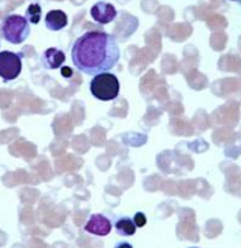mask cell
Returning <instances> with one entry per match:
<instances>
[{
  "label": "cell",
  "mask_w": 241,
  "mask_h": 248,
  "mask_svg": "<svg viewBox=\"0 0 241 248\" xmlns=\"http://www.w3.org/2000/svg\"><path fill=\"white\" fill-rule=\"evenodd\" d=\"M71 55L73 64L78 71L95 76L115 67L120 52L114 36L105 31H90L74 42Z\"/></svg>",
  "instance_id": "6da1fadb"
},
{
  "label": "cell",
  "mask_w": 241,
  "mask_h": 248,
  "mask_svg": "<svg viewBox=\"0 0 241 248\" xmlns=\"http://www.w3.org/2000/svg\"><path fill=\"white\" fill-rule=\"evenodd\" d=\"M30 35V26L26 18L17 14L6 16L0 24V36L13 45L23 44Z\"/></svg>",
  "instance_id": "7a4b0ae2"
},
{
  "label": "cell",
  "mask_w": 241,
  "mask_h": 248,
  "mask_svg": "<svg viewBox=\"0 0 241 248\" xmlns=\"http://www.w3.org/2000/svg\"><path fill=\"white\" fill-rule=\"evenodd\" d=\"M90 91L97 100L109 102L115 100L120 94V82L116 75L105 72L95 75L90 83Z\"/></svg>",
  "instance_id": "3957f363"
},
{
  "label": "cell",
  "mask_w": 241,
  "mask_h": 248,
  "mask_svg": "<svg viewBox=\"0 0 241 248\" xmlns=\"http://www.w3.org/2000/svg\"><path fill=\"white\" fill-rule=\"evenodd\" d=\"M23 69V55L10 50L0 52V78L5 83L12 82L20 75Z\"/></svg>",
  "instance_id": "277c9868"
},
{
  "label": "cell",
  "mask_w": 241,
  "mask_h": 248,
  "mask_svg": "<svg viewBox=\"0 0 241 248\" xmlns=\"http://www.w3.org/2000/svg\"><path fill=\"white\" fill-rule=\"evenodd\" d=\"M84 231L94 236H107L112 231V222L104 215L94 214L84 226Z\"/></svg>",
  "instance_id": "5b68a950"
},
{
  "label": "cell",
  "mask_w": 241,
  "mask_h": 248,
  "mask_svg": "<svg viewBox=\"0 0 241 248\" xmlns=\"http://www.w3.org/2000/svg\"><path fill=\"white\" fill-rule=\"evenodd\" d=\"M90 16L96 23L106 25L115 19L118 16V12L112 3L106 1H97L90 8Z\"/></svg>",
  "instance_id": "8992f818"
},
{
  "label": "cell",
  "mask_w": 241,
  "mask_h": 248,
  "mask_svg": "<svg viewBox=\"0 0 241 248\" xmlns=\"http://www.w3.org/2000/svg\"><path fill=\"white\" fill-rule=\"evenodd\" d=\"M66 61V55L63 50L56 47L47 48L42 55V64L46 69H57L63 66Z\"/></svg>",
  "instance_id": "52a82bcc"
},
{
  "label": "cell",
  "mask_w": 241,
  "mask_h": 248,
  "mask_svg": "<svg viewBox=\"0 0 241 248\" xmlns=\"http://www.w3.org/2000/svg\"><path fill=\"white\" fill-rule=\"evenodd\" d=\"M68 24V18L66 13L63 10L55 9L47 13L45 17V25L49 31H58L65 28Z\"/></svg>",
  "instance_id": "ba28073f"
},
{
  "label": "cell",
  "mask_w": 241,
  "mask_h": 248,
  "mask_svg": "<svg viewBox=\"0 0 241 248\" xmlns=\"http://www.w3.org/2000/svg\"><path fill=\"white\" fill-rule=\"evenodd\" d=\"M136 226H135L132 218L120 217L115 222V231L120 236L130 237L135 235L136 232Z\"/></svg>",
  "instance_id": "9c48e42d"
},
{
  "label": "cell",
  "mask_w": 241,
  "mask_h": 248,
  "mask_svg": "<svg viewBox=\"0 0 241 248\" xmlns=\"http://www.w3.org/2000/svg\"><path fill=\"white\" fill-rule=\"evenodd\" d=\"M25 18L28 20L29 24L37 25L40 21V18H42V7L39 3H30L26 9V13H25Z\"/></svg>",
  "instance_id": "30bf717a"
},
{
  "label": "cell",
  "mask_w": 241,
  "mask_h": 248,
  "mask_svg": "<svg viewBox=\"0 0 241 248\" xmlns=\"http://www.w3.org/2000/svg\"><path fill=\"white\" fill-rule=\"evenodd\" d=\"M133 221H134V224H135V226H136V227L142 228V227H144L145 225H147L148 219H147V216H145V215L142 213V211H137V213L134 215Z\"/></svg>",
  "instance_id": "8fae6325"
},
{
  "label": "cell",
  "mask_w": 241,
  "mask_h": 248,
  "mask_svg": "<svg viewBox=\"0 0 241 248\" xmlns=\"http://www.w3.org/2000/svg\"><path fill=\"white\" fill-rule=\"evenodd\" d=\"M60 74L64 76V78H71V76L73 75V71L71 68H69L68 66H64L63 68H61V71H60Z\"/></svg>",
  "instance_id": "7c38bea8"
},
{
  "label": "cell",
  "mask_w": 241,
  "mask_h": 248,
  "mask_svg": "<svg viewBox=\"0 0 241 248\" xmlns=\"http://www.w3.org/2000/svg\"><path fill=\"white\" fill-rule=\"evenodd\" d=\"M114 248H133V246L127 242H120L116 244Z\"/></svg>",
  "instance_id": "4fadbf2b"
},
{
  "label": "cell",
  "mask_w": 241,
  "mask_h": 248,
  "mask_svg": "<svg viewBox=\"0 0 241 248\" xmlns=\"http://www.w3.org/2000/svg\"><path fill=\"white\" fill-rule=\"evenodd\" d=\"M230 1H236V2H240V0H230Z\"/></svg>",
  "instance_id": "5bb4252c"
},
{
  "label": "cell",
  "mask_w": 241,
  "mask_h": 248,
  "mask_svg": "<svg viewBox=\"0 0 241 248\" xmlns=\"http://www.w3.org/2000/svg\"><path fill=\"white\" fill-rule=\"evenodd\" d=\"M188 248H200V247H196V246H192V247H188Z\"/></svg>",
  "instance_id": "9a60e30c"
}]
</instances>
